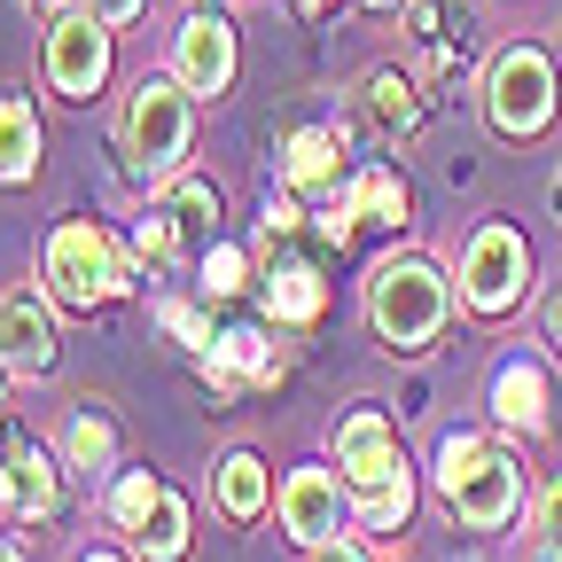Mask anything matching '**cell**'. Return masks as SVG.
Instances as JSON below:
<instances>
[{"instance_id": "cell-29", "label": "cell", "mask_w": 562, "mask_h": 562, "mask_svg": "<svg viewBox=\"0 0 562 562\" xmlns=\"http://www.w3.org/2000/svg\"><path fill=\"white\" fill-rule=\"evenodd\" d=\"M157 321H165V328H172L188 351H211V336H220V328H211V321H203L188 297H165V305H157Z\"/></svg>"}, {"instance_id": "cell-12", "label": "cell", "mask_w": 562, "mask_h": 562, "mask_svg": "<svg viewBox=\"0 0 562 562\" xmlns=\"http://www.w3.org/2000/svg\"><path fill=\"white\" fill-rule=\"evenodd\" d=\"M0 469H9V508L24 516V524H55L63 516V469L47 461V446L40 438H9L0 446Z\"/></svg>"}, {"instance_id": "cell-24", "label": "cell", "mask_w": 562, "mask_h": 562, "mask_svg": "<svg viewBox=\"0 0 562 562\" xmlns=\"http://www.w3.org/2000/svg\"><path fill=\"white\" fill-rule=\"evenodd\" d=\"M360 102H368V117H375L383 133H414V125H422V94H414L406 70H368Z\"/></svg>"}, {"instance_id": "cell-1", "label": "cell", "mask_w": 562, "mask_h": 562, "mask_svg": "<svg viewBox=\"0 0 562 562\" xmlns=\"http://www.w3.org/2000/svg\"><path fill=\"white\" fill-rule=\"evenodd\" d=\"M453 321V281L438 273V258H383L368 273V328L383 351H430Z\"/></svg>"}, {"instance_id": "cell-40", "label": "cell", "mask_w": 562, "mask_h": 562, "mask_svg": "<svg viewBox=\"0 0 562 562\" xmlns=\"http://www.w3.org/2000/svg\"><path fill=\"white\" fill-rule=\"evenodd\" d=\"M547 562H562V554H547Z\"/></svg>"}, {"instance_id": "cell-38", "label": "cell", "mask_w": 562, "mask_h": 562, "mask_svg": "<svg viewBox=\"0 0 562 562\" xmlns=\"http://www.w3.org/2000/svg\"><path fill=\"white\" fill-rule=\"evenodd\" d=\"M0 508H9V469H0Z\"/></svg>"}, {"instance_id": "cell-25", "label": "cell", "mask_w": 562, "mask_h": 562, "mask_svg": "<svg viewBox=\"0 0 562 562\" xmlns=\"http://www.w3.org/2000/svg\"><path fill=\"white\" fill-rule=\"evenodd\" d=\"M157 501H165V484H157L149 469H117L110 492H102V508H110V524H117L125 539H140V524L157 516Z\"/></svg>"}, {"instance_id": "cell-22", "label": "cell", "mask_w": 562, "mask_h": 562, "mask_svg": "<svg viewBox=\"0 0 562 562\" xmlns=\"http://www.w3.org/2000/svg\"><path fill=\"white\" fill-rule=\"evenodd\" d=\"M40 172V117L24 94H0V188H24Z\"/></svg>"}, {"instance_id": "cell-31", "label": "cell", "mask_w": 562, "mask_h": 562, "mask_svg": "<svg viewBox=\"0 0 562 562\" xmlns=\"http://www.w3.org/2000/svg\"><path fill=\"white\" fill-rule=\"evenodd\" d=\"M140 9H149V0H87V16H102L110 32H117V24H133Z\"/></svg>"}, {"instance_id": "cell-32", "label": "cell", "mask_w": 562, "mask_h": 562, "mask_svg": "<svg viewBox=\"0 0 562 562\" xmlns=\"http://www.w3.org/2000/svg\"><path fill=\"white\" fill-rule=\"evenodd\" d=\"M305 562H368V554H360V547H351V539H328V547H313Z\"/></svg>"}, {"instance_id": "cell-33", "label": "cell", "mask_w": 562, "mask_h": 562, "mask_svg": "<svg viewBox=\"0 0 562 562\" xmlns=\"http://www.w3.org/2000/svg\"><path fill=\"white\" fill-rule=\"evenodd\" d=\"M290 9H297V16H305V24H321V16H328V9H336V0H290Z\"/></svg>"}, {"instance_id": "cell-2", "label": "cell", "mask_w": 562, "mask_h": 562, "mask_svg": "<svg viewBox=\"0 0 562 562\" xmlns=\"http://www.w3.org/2000/svg\"><path fill=\"white\" fill-rule=\"evenodd\" d=\"M125 290H133V266H125V250L94 220H55L47 227V243H40V297L55 313H102Z\"/></svg>"}, {"instance_id": "cell-11", "label": "cell", "mask_w": 562, "mask_h": 562, "mask_svg": "<svg viewBox=\"0 0 562 562\" xmlns=\"http://www.w3.org/2000/svg\"><path fill=\"white\" fill-rule=\"evenodd\" d=\"M0 360L16 375H47L55 368V305L32 290H0Z\"/></svg>"}, {"instance_id": "cell-6", "label": "cell", "mask_w": 562, "mask_h": 562, "mask_svg": "<svg viewBox=\"0 0 562 562\" xmlns=\"http://www.w3.org/2000/svg\"><path fill=\"white\" fill-rule=\"evenodd\" d=\"M524 290H531V243L508 220H484L469 235V250H461V305L484 313V321H501V313L524 305Z\"/></svg>"}, {"instance_id": "cell-30", "label": "cell", "mask_w": 562, "mask_h": 562, "mask_svg": "<svg viewBox=\"0 0 562 562\" xmlns=\"http://www.w3.org/2000/svg\"><path fill=\"white\" fill-rule=\"evenodd\" d=\"M531 531H539V554H562V476H547L539 508H531Z\"/></svg>"}, {"instance_id": "cell-36", "label": "cell", "mask_w": 562, "mask_h": 562, "mask_svg": "<svg viewBox=\"0 0 562 562\" xmlns=\"http://www.w3.org/2000/svg\"><path fill=\"white\" fill-rule=\"evenodd\" d=\"M0 562H24V547H9V539H0Z\"/></svg>"}, {"instance_id": "cell-17", "label": "cell", "mask_w": 562, "mask_h": 562, "mask_svg": "<svg viewBox=\"0 0 562 562\" xmlns=\"http://www.w3.org/2000/svg\"><path fill=\"white\" fill-rule=\"evenodd\" d=\"M492 414H501V430L539 438L547 430V368L539 360H508L501 375H492Z\"/></svg>"}, {"instance_id": "cell-20", "label": "cell", "mask_w": 562, "mask_h": 562, "mask_svg": "<svg viewBox=\"0 0 562 562\" xmlns=\"http://www.w3.org/2000/svg\"><path fill=\"white\" fill-rule=\"evenodd\" d=\"M351 516H360V531H375V539H398L406 516H414V469L398 461L391 476L360 484V492H351Z\"/></svg>"}, {"instance_id": "cell-21", "label": "cell", "mask_w": 562, "mask_h": 562, "mask_svg": "<svg viewBox=\"0 0 562 562\" xmlns=\"http://www.w3.org/2000/svg\"><path fill=\"white\" fill-rule=\"evenodd\" d=\"M63 461L79 476H117V422L102 406H79L63 422Z\"/></svg>"}, {"instance_id": "cell-35", "label": "cell", "mask_w": 562, "mask_h": 562, "mask_svg": "<svg viewBox=\"0 0 562 562\" xmlns=\"http://www.w3.org/2000/svg\"><path fill=\"white\" fill-rule=\"evenodd\" d=\"M360 9H375V16H391V9H406V0H360Z\"/></svg>"}, {"instance_id": "cell-13", "label": "cell", "mask_w": 562, "mask_h": 562, "mask_svg": "<svg viewBox=\"0 0 562 562\" xmlns=\"http://www.w3.org/2000/svg\"><path fill=\"white\" fill-rule=\"evenodd\" d=\"M203 375H211V391H243V383H281V360H273V344H266L258 321H235V328L211 336Z\"/></svg>"}, {"instance_id": "cell-23", "label": "cell", "mask_w": 562, "mask_h": 562, "mask_svg": "<svg viewBox=\"0 0 562 562\" xmlns=\"http://www.w3.org/2000/svg\"><path fill=\"white\" fill-rule=\"evenodd\" d=\"M165 211H172L180 243H188V250L203 258V250H211V227H220V188H211V180H188V172H180V180L165 188Z\"/></svg>"}, {"instance_id": "cell-37", "label": "cell", "mask_w": 562, "mask_h": 562, "mask_svg": "<svg viewBox=\"0 0 562 562\" xmlns=\"http://www.w3.org/2000/svg\"><path fill=\"white\" fill-rule=\"evenodd\" d=\"M554 220H562V172H554Z\"/></svg>"}, {"instance_id": "cell-26", "label": "cell", "mask_w": 562, "mask_h": 562, "mask_svg": "<svg viewBox=\"0 0 562 562\" xmlns=\"http://www.w3.org/2000/svg\"><path fill=\"white\" fill-rule=\"evenodd\" d=\"M133 547L149 554V562H180V554H188V501H180V492H165V501H157V516L140 524Z\"/></svg>"}, {"instance_id": "cell-16", "label": "cell", "mask_w": 562, "mask_h": 562, "mask_svg": "<svg viewBox=\"0 0 562 562\" xmlns=\"http://www.w3.org/2000/svg\"><path fill=\"white\" fill-rule=\"evenodd\" d=\"M336 172H344V133L336 125H297L290 149H281V180L297 195H336Z\"/></svg>"}, {"instance_id": "cell-8", "label": "cell", "mask_w": 562, "mask_h": 562, "mask_svg": "<svg viewBox=\"0 0 562 562\" xmlns=\"http://www.w3.org/2000/svg\"><path fill=\"white\" fill-rule=\"evenodd\" d=\"M243 70V47H235V24L220 9H188V24L172 32V79L203 102H220Z\"/></svg>"}, {"instance_id": "cell-34", "label": "cell", "mask_w": 562, "mask_h": 562, "mask_svg": "<svg viewBox=\"0 0 562 562\" xmlns=\"http://www.w3.org/2000/svg\"><path fill=\"white\" fill-rule=\"evenodd\" d=\"M9 375H16V368H9V360H0V414H9Z\"/></svg>"}, {"instance_id": "cell-27", "label": "cell", "mask_w": 562, "mask_h": 562, "mask_svg": "<svg viewBox=\"0 0 562 562\" xmlns=\"http://www.w3.org/2000/svg\"><path fill=\"white\" fill-rule=\"evenodd\" d=\"M195 273H203V297H235L243 281H250V258H243L235 243H211V250L195 258Z\"/></svg>"}, {"instance_id": "cell-18", "label": "cell", "mask_w": 562, "mask_h": 562, "mask_svg": "<svg viewBox=\"0 0 562 562\" xmlns=\"http://www.w3.org/2000/svg\"><path fill=\"white\" fill-rule=\"evenodd\" d=\"M211 492H220V516L227 524H258L273 508V476H266L258 453H227L220 469H211Z\"/></svg>"}, {"instance_id": "cell-3", "label": "cell", "mask_w": 562, "mask_h": 562, "mask_svg": "<svg viewBox=\"0 0 562 562\" xmlns=\"http://www.w3.org/2000/svg\"><path fill=\"white\" fill-rule=\"evenodd\" d=\"M188 140H195V94L172 79H140L125 94V117H117V149H125V172L140 188H172L180 165H188Z\"/></svg>"}, {"instance_id": "cell-39", "label": "cell", "mask_w": 562, "mask_h": 562, "mask_svg": "<svg viewBox=\"0 0 562 562\" xmlns=\"http://www.w3.org/2000/svg\"><path fill=\"white\" fill-rule=\"evenodd\" d=\"M87 562H125V554H87Z\"/></svg>"}, {"instance_id": "cell-14", "label": "cell", "mask_w": 562, "mask_h": 562, "mask_svg": "<svg viewBox=\"0 0 562 562\" xmlns=\"http://www.w3.org/2000/svg\"><path fill=\"white\" fill-rule=\"evenodd\" d=\"M258 281H266V313H273L281 328H313V321L328 313V281H321V266L290 258L281 243H273V266H266Z\"/></svg>"}, {"instance_id": "cell-4", "label": "cell", "mask_w": 562, "mask_h": 562, "mask_svg": "<svg viewBox=\"0 0 562 562\" xmlns=\"http://www.w3.org/2000/svg\"><path fill=\"white\" fill-rule=\"evenodd\" d=\"M438 501H446L469 531H508L516 508H524V469L492 446V438L453 430V438L438 446Z\"/></svg>"}, {"instance_id": "cell-7", "label": "cell", "mask_w": 562, "mask_h": 562, "mask_svg": "<svg viewBox=\"0 0 562 562\" xmlns=\"http://www.w3.org/2000/svg\"><path fill=\"white\" fill-rule=\"evenodd\" d=\"M47 87L63 102H94L110 87V24L87 9H63L47 24Z\"/></svg>"}, {"instance_id": "cell-10", "label": "cell", "mask_w": 562, "mask_h": 562, "mask_svg": "<svg viewBox=\"0 0 562 562\" xmlns=\"http://www.w3.org/2000/svg\"><path fill=\"white\" fill-rule=\"evenodd\" d=\"M398 461H406V453H398V430H391V414L360 406V414H344V422H336V476H344V492H360V484L391 476Z\"/></svg>"}, {"instance_id": "cell-19", "label": "cell", "mask_w": 562, "mask_h": 562, "mask_svg": "<svg viewBox=\"0 0 562 562\" xmlns=\"http://www.w3.org/2000/svg\"><path fill=\"white\" fill-rule=\"evenodd\" d=\"M344 203H351L360 227H406V211H414V195H406V180L391 165H360L351 188H344Z\"/></svg>"}, {"instance_id": "cell-9", "label": "cell", "mask_w": 562, "mask_h": 562, "mask_svg": "<svg viewBox=\"0 0 562 562\" xmlns=\"http://www.w3.org/2000/svg\"><path fill=\"white\" fill-rule=\"evenodd\" d=\"M344 508H351V492L336 469H297L290 484H281V531H290L297 547H328L344 531Z\"/></svg>"}, {"instance_id": "cell-28", "label": "cell", "mask_w": 562, "mask_h": 562, "mask_svg": "<svg viewBox=\"0 0 562 562\" xmlns=\"http://www.w3.org/2000/svg\"><path fill=\"white\" fill-rule=\"evenodd\" d=\"M133 250L149 258V266H172V258H188V243H180V227H172V211H165V203H157L149 220L133 227Z\"/></svg>"}, {"instance_id": "cell-5", "label": "cell", "mask_w": 562, "mask_h": 562, "mask_svg": "<svg viewBox=\"0 0 562 562\" xmlns=\"http://www.w3.org/2000/svg\"><path fill=\"white\" fill-rule=\"evenodd\" d=\"M554 102H562V79H554V55L547 47H501L484 70V117L492 133H508V140H539L554 125Z\"/></svg>"}, {"instance_id": "cell-15", "label": "cell", "mask_w": 562, "mask_h": 562, "mask_svg": "<svg viewBox=\"0 0 562 562\" xmlns=\"http://www.w3.org/2000/svg\"><path fill=\"white\" fill-rule=\"evenodd\" d=\"M406 32H414L422 63L446 79V70L469 55V0H406Z\"/></svg>"}]
</instances>
